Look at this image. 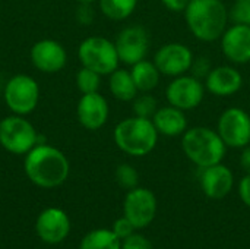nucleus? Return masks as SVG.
<instances>
[{"mask_svg":"<svg viewBox=\"0 0 250 249\" xmlns=\"http://www.w3.org/2000/svg\"><path fill=\"white\" fill-rule=\"evenodd\" d=\"M69 160L66 156L47 144H37L25 157V173L28 179L45 189L60 186L69 176Z\"/></svg>","mask_w":250,"mask_h":249,"instance_id":"1","label":"nucleus"},{"mask_svg":"<svg viewBox=\"0 0 250 249\" xmlns=\"http://www.w3.org/2000/svg\"><path fill=\"white\" fill-rule=\"evenodd\" d=\"M229 21V10L223 0H190L185 9L188 29L202 43L220 40Z\"/></svg>","mask_w":250,"mask_h":249,"instance_id":"2","label":"nucleus"},{"mask_svg":"<svg viewBox=\"0 0 250 249\" xmlns=\"http://www.w3.org/2000/svg\"><path fill=\"white\" fill-rule=\"evenodd\" d=\"M160 134L151 119L130 116L119 122L113 138L117 148L132 157H145L157 147Z\"/></svg>","mask_w":250,"mask_h":249,"instance_id":"3","label":"nucleus"},{"mask_svg":"<svg viewBox=\"0 0 250 249\" xmlns=\"http://www.w3.org/2000/svg\"><path fill=\"white\" fill-rule=\"evenodd\" d=\"M182 150L195 166L205 169L223 161L227 145L215 129L193 126L182 135Z\"/></svg>","mask_w":250,"mask_h":249,"instance_id":"4","label":"nucleus"},{"mask_svg":"<svg viewBox=\"0 0 250 249\" xmlns=\"http://www.w3.org/2000/svg\"><path fill=\"white\" fill-rule=\"evenodd\" d=\"M78 56L82 66L95 70L101 76L114 72L120 63L116 44L100 35L85 38L79 45Z\"/></svg>","mask_w":250,"mask_h":249,"instance_id":"5","label":"nucleus"},{"mask_svg":"<svg viewBox=\"0 0 250 249\" xmlns=\"http://www.w3.org/2000/svg\"><path fill=\"white\" fill-rule=\"evenodd\" d=\"M0 144L6 151L21 156L38 144V135L32 123L21 114L7 116L0 122Z\"/></svg>","mask_w":250,"mask_h":249,"instance_id":"6","label":"nucleus"},{"mask_svg":"<svg viewBox=\"0 0 250 249\" xmlns=\"http://www.w3.org/2000/svg\"><path fill=\"white\" fill-rule=\"evenodd\" d=\"M4 103L15 113L25 116L35 110L40 98V88L34 78L28 75H15L4 87Z\"/></svg>","mask_w":250,"mask_h":249,"instance_id":"7","label":"nucleus"},{"mask_svg":"<svg viewBox=\"0 0 250 249\" xmlns=\"http://www.w3.org/2000/svg\"><path fill=\"white\" fill-rule=\"evenodd\" d=\"M217 132L227 148L250 145V114L242 107L226 109L217 122Z\"/></svg>","mask_w":250,"mask_h":249,"instance_id":"8","label":"nucleus"},{"mask_svg":"<svg viewBox=\"0 0 250 249\" xmlns=\"http://www.w3.org/2000/svg\"><path fill=\"white\" fill-rule=\"evenodd\" d=\"M205 97L204 82L193 75H180L173 78L166 88V98L170 106L183 112L195 110Z\"/></svg>","mask_w":250,"mask_h":249,"instance_id":"9","label":"nucleus"},{"mask_svg":"<svg viewBox=\"0 0 250 249\" xmlns=\"http://www.w3.org/2000/svg\"><path fill=\"white\" fill-rule=\"evenodd\" d=\"M114 44L120 62L132 66L146 59L151 47V37L142 25H130L119 32Z\"/></svg>","mask_w":250,"mask_h":249,"instance_id":"10","label":"nucleus"},{"mask_svg":"<svg viewBox=\"0 0 250 249\" xmlns=\"http://www.w3.org/2000/svg\"><path fill=\"white\" fill-rule=\"evenodd\" d=\"M195 56L192 50L182 43L163 44L154 54V63L164 76L176 78L192 69Z\"/></svg>","mask_w":250,"mask_h":249,"instance_id":"11","label":"nucleus"},{"mask_svg":"<svg viewBox=\"0 0 250 249\" xmlns=\"http://www.w3.org/2000/svg\"><path fill=\"white\" fill-rule=\"evenodd\" d=\"M125 217L130 220L135 229H142L151 225L157 214V198L146 188H133L127 192L123 204Z\"/></svg>","mask_w":250,"mask_h":249,"instance_id":"12","label":"nucleus"},{"mask_svg":"<svg viewBox=\"0 0 250 249\" xmlns=\"http://www.w3.org/2000/svg\"><path fill=\"white\" fill-rule=\"evenodd\" d=\"M224 57L233 65H246L250 62V25L233 23L227 26L220 38Z\"/></svg>","mask_w":250,"mask_h":249,"instance_id":"13","label":"nucleus"},{"mask_svg":"<svg viewBox=\"0 0 250 249\" xmlns=\"http://www.w3.org/2000/svg\"><path fill=\"white\" fill-rule=\"evenodd\" d=\"M35 230L42 242L48 245H57L69 236L70 220L63 210L47 208L38 216Z\"/></svg>","mask_w":250,"mask_h":249,"instance_id":"14","label":"nucleus"},{"mask_svg":"<svg viewBox=\"0 0 250 249\" xmlns=\"http://www.w3.org/2000/svg\"><path fill=\"white\" fill-rule=\"evenodd\" d=\"M76 114L79 123L88 131H98L108 119L110 109L107 100L97 91L83 94L78 103Z\"/></svg>","mask_w":250,"mask_h":249,"instance_id":"15","label":"nucleus"},{"mask_svg":"<svg viewBox=\"0 0 250 249\" xmlns=\"http://www.w3.org/2000/svg\"><path fill=\"white\" fill-rule=\"evenodd\" d=\"M32 65L45 73H56L66 65L67 54L64 47L54 40H41L31 48Z\"/></svg>","mask_w":250,"mask_h":249,"instance_id":"16","label":"nucleus"},{"mask_svg":"<svg viewBox=\"0 0 250 249\" xmlns=\"http://www.w3.org/2000/svg\"><path fill=\"white\" fill-rule=\"evenodd\" d=\"M205 90L217 97H231L243 87L242 73L230 65L212 68L205 78Z\"/></svg>","mask_w":250,"mask_h":249,"instance_id":"17","label":"nucleus"},{"mask_svg":"<svg viewBox=\"0 0 250 249\" xmlns=\"http://www.w3.org/2000/svg\"><path fill=\"white\" fill-rule=\"evenodd\" d=\"M234 185L233 172L223 163L202 169L201 173V188L204 194L211 200L226 198Z\"/></svg>","mask_w":250,"mask_h":249,"instance_id":"18","label":"nucleus"},{"mask_svg":"<svg viewBox=\"0 0 250 249\" xmlns=\"http://www.w3.org/2000/svg\"><path fill=\"white\" fill-rule=\"evenodd\" d=\"M151 120L157 132L164 136L176 138L182 136L188 131V119L185 112L170 104L158 107Z\"/></svg>","mask_w":250,"mask_h":249,"instance_id":"19","label":"nucleus"},{"mask_svg":"<svg viewBox=\"0 0 250 249\" xmlns=\"http://www.w3.org/2000/svg\"><path fill=\"white\" fill-rule=\"evenodd\" d=\"M130 73L139 92H151L160 84L161 73L155 66L154 60H141L130 66Z\"/></svg>","mask_w":250,"mask_h":249,"instance_id":"20","label":"nucleus"},{"mask_svg":"<svg viewBox=\"0 0 250 249\" xmlns=\"http://www.w3.org/2000/svg\"><path fill=\"white\" fill-rule=\"evenodd\" d=\"M108 88L111 95L120 101H132L139 94L130 70L120 69V68H117L114 72L110 73Z\"/></svg>","mask_w":250,"mask_h":249,"instance_id":"21","label":"nucleus"},{"mask_svg":"<svg viewBox=\"0 0 250 249\" xmlns=\"http://www.w3.org/2000/svg\"><path fill=\"white\" fill-rule=\"evenodd\" d=\"M79 249H122V242L113 230L97 229L82 239Z\"/></svg>","mask_w":250,"mask_h":249,"instance_id":"22","label":"nucleus"},{"mask_svg":"<svg viewBox=\"0 0 250 249\" xmlns=\"http://www.w3.org/2000/svg\"><path fill=\"white\" fill-rule=\"evenodd\" d=\"M100 9L111 21H125L136 9L138 0H98Z\"/></svg>","mask_w":250,"mask_h":249,"instance_id":"23","label":"nucleus"},{"mask_svg":"<svg viewBox=\"0 0 250 249\" xmlns=\"http://www.w3.org/2000/svg\"><path fill=\"white\" fill-rule=\"evenodd\" d=\"M157 109H158V101L149 92L138 94L132 100V112H133L135 116L145 117V119H152Z\"/></svg>","mask_w":250,"mask_h":249,"instance_id":"24","label":"nucleus"},{"mask_svg":"<svg viewBox=\"0 0 250 249\" xmlns=\"http://www.w3.org/2000/svg\"><path fill=\"white\" fill-rule=\"evenodd\" d=\"M101 84V75L97 73L92 69H88L82 66V69L78 70L76 73V87L82 94H89V92H97Z\"/></svg>","mask_w":250,"mask_h":249,"instance_id":"25","label":"nucleus"},{"mask_svg":"<svg viewBox=\"0 0 250 249\" xmlns=\"http://www.w3.org/2000/svg\"><path fill=\"white\" fill-rule=\"evenodd\" d=\"M116 181L117 183L123 188V189H133L138 186L139 183V175L136 172V169L127 163L119 164L116 169Z\"/></svg>","mask_w":250,"mask_h":249,"instance_id":"26","label":"nucleus"},{"mask_svg":"<svg viewBox=\"0 0 250 249\" xmlns=\"http://www.w3.org/2000/svg\"><path fill=\"white\" fill-rule=\"evenodd\" d=\"M229 18L233 23L250 25V0H234Z\"/></svg>","mask_w":250,"mask_h":249,"instance_id":"27","label":"nucleus"},{"mask_svg":"<svg viewBox=\"0 0 250 249\" xmlns=\"http://www.w3.org/2000/svg\"><path fill=\"white\" fill-rule=\"evenodd\" d=\"M122 249H152V245L145 236L132 233L130 236L123 239Z\"/></svg>","mask_w":250,"mask_h":249,"instance_id":"28","label":"nucleus"},{"mask_svg":"<svg viewBox=\"0 0 250 249\" xmlns=\"http://www.w3.org/2000/svg\"><path fill=\"white\" fill-rule=\"evenodd\" d=\"M211 69H212V66H211V60L208 59V57H204V56H201V57H196L195 60H193V65H192V75L193 76H196V78H199V79H205L207 78V75L211 72Z\"/></svg>","mask_w":250,"mask_h":249,"instance_id":"29","label":"nucleus"},{"mask_svg":"<svg viewBox=\"0 0 250 249\" xmlns=\"http://www.w3.org/2000/svg\"><path fill=\"white\" fill-rule=\"evenodd\" d=\"M133 229H135V226H133V225L130 223V220L126 219V217H122V219L116 220V223L113 225V232H114V235H116L120 241H123V239H126L127 236H130V235L133 233Z\"/></svg>","mask_w":250,"mask_h":249,"instance_id":"30","label":"nucleus"},{"mask_svg":"<svg viewBox=\"0 0 250 249\" xmlns=\"http://www.w3.org/2000/svg\"><path fill=\"white\" fill-rule=\"evenodd\" d=\"M239 195L242 201L250 207V175H246L239 183Z\"/></svg>","mask_w":250,"mask_h":249,"instance_id":"31","label":"nucleus"},{"mask_svg":"<svg viewBox=\"0 0 250 249\" xmlns=\"http://www.w3.org/2000/svg\"><path fill=\"white\" fill-rule=\"evenodd\" d=\"M160 1L170 12H185L190 0H160Z\"/></svg>","mask_w":250,"mask_h":249,"instance_id":"32","label":"nucleus"},{"mask_svg":"<svg viewBox=\"0 0 250 249\" xmlns=\"http://www.w3.org/2000/svg\"><path fill=\"white\" fill-rule=\"evenodd\" d=\"M78 18L81 21V23H89L94 18V12L89 7V4H81L79 10H78Z\"/></svg>","mask_w":250,"mask_h":249,"instance_id":"33","label":"nucleus"},{"mask_svg":"<svg viewBox=\"0 0 250 249\" xmlns=\"http://www.w3.org/2000/svg\"><path fill=\"white\" fill-rule=\"evenodd\" d=\"M242 154H240V166L242 169L246 172V175H250V145L242 148Z\"/></svg>","mask_w":250,"mask_h":249,"instance_id":"34","label":"nucleus"},{"mask_svg":"<svg viewBox=\"0 0 250 249\" xmlns=\"http://www.w3.org/2000/svg\"><path fill=\"white\" fill-rule=\"evenodd\" d=\"M76 1H79L81 4H91V3H94L95 0H76Z\"/></svg>","mask_w":250,"mask_h":249,"instance_id":"35","label":"nucleus"}]
</instances>
